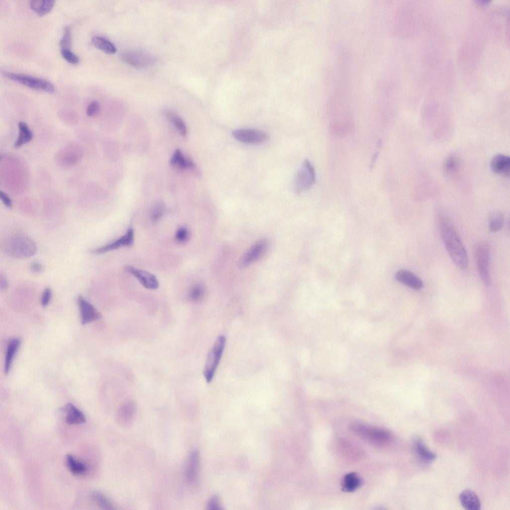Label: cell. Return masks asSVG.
<instances>
[{"label": "cell", "mask_w": 510, "mask_h": 510, "mask_svg": "<svg viewBox=\"0 0 510 510\" xmlns=\"http://www.w3.org/2000/svg\"><path fill=\"white\" fill-rule=\"evenodd\" d=\"M170 165L177 166L181 169H194L195 167L192 161L184 158L180 150H177L173 154L170 160Z\"/></svg>", "instance_id": "cell-27"}, {"label": "cell", "mask_w": 510, "mask_h": 510, "mask_svg": "<svg viewBox=\"0 0 510 510\" xmlns=\"http://www.w3.org/2000/svg\"><path fill=\"white\" fill-rule=\"evenodd\" d=\"M61 54L63 58L70 64L77 65L80 63L79 57L70 50H62Z\"/></svg>", "instance_id": "cell-35"}, {"label": "cell", "mask_w": 510, "mask_h": 510, "mask_svg": "<svg viewBox=\"0 0 510 510\" xmlns=\"http://www.w3.org/2000/svg\"><path fill=\"white\" fill-rule=\"evenodd\" d=\"M125 269L127 272L135 277L145 288L150 290L158 288L159 282L152 274L131 266H126Z\"/></svg>", "instance_id": "cell-12"}, {"label": "cell", "mask_w": 510, "mask_h": 510, "mask_svg": "<svg viewBox=\"0 0 510 510\" xmlns=\"http://www.w3.org/2000/svg\"><path fill=\"white\" fill-rule=\"evenodd\" d=\"M3 76L7 79L19 83L31 89L52 93L55 86L50 82L32 76L4 72Z\"/></svg>", "instance_id": "cell-6"}, {"label": "cell", "mask_w": 510, "mask_h": 510, "mask_svg": "<svg viewBox=\"0 0 510 510\" xmlns=\"http://www.w3.org/2000/svg\"><path fill=\"white\" fill-rule=\"evenodd\" d=\"M439 225L443 244L452 260L458 268H466L468 264V254L455 228L443 214L439 216Z\"/></svg>", "instance_id": "cell-1"}, {"label": "cell", "mask_w": 510, "mask_h": 510, "mask_svg": "<svg viewBox=\"0 0 510 510\" xmlns=\"http://www.w3.org/2000/svg\"><path fill=\"white\" fill-rule=\"evenodd\" d=\"M165 210V206L162 201L157 202L152 208L151 214L152 220L154 222L158 221L162 217Z\"/></svg>", "instance_id": "cell-33"}, {"label": "cell", "mask_w": 510, "mask_h": 510, "mask_svg": "<svg viewBox=\"0 0 510 510\" xmlns=\"http://www.w3.org/2000/svg\"><path fill=\"white\" fill-rule=\"evenodd\" d=\"M414 447L418 457L424 462H430L434 461L436 458V454L430 451L420 438L416 439Z\"/></svg>", "instance_id": "cell-22"}, {"label": "cell", "mask_w": 510, "mask_h": 510, "mask_svg": "<svg viewBox=\"0 0 510 510\" xmlns=\"http://www.w3.org/2000/svg\"><path fill=\"white\" fill-rule=\"evenodd\" d=\"M504 225L503 215L500 212L493 213L490 216L489 222V230L493 233L500 231Z\"/></svg>", "instance_id": "cell-29"}, {"label": "cell", "mask_w": 510, "mask_h": 510, "mask_svg": "<svg viewBox=\"0 0 510 510\" xmlns=\"http://www.w3.org/2000/svg\"><path fill=\"white\" fill-rule=\"evenodd\" d=\"M66 413V422L70 425H80L86 422V418L82 412L73 404L69 403L64 408Z\"/></svg>", "instance_id": "cell-19"}, {"label": "cell", "mask_w": 510, "mask_h": 510, "mask_svg": "<svg viewBox=\"0 0 510 510\" xmlns=\"http://www.w3.org/2000/svg\"><path fill=\"white\" fill-rule=\"evenodd\" d=\"M134 241V232L133 229L130 228L123 236L110 244L96 249L94 252L96 254H103L121 247H131L133 245Z\"/></svg>", "instance_id": "cell-14"}, {"label": "cell", "mask_w": 510, "mask_h": 510, "mask_svg": "<svg viewBox=\"0 0 510 510\" xmlns=\"http://www.w3.org/2000/svg\"><path fill=\"white\" fill-rule=\"evenodd\" d=\"M268 246V242L265 240L255 243L241 259L239 263L240 267L245 268L258 260L265 253Z\"/></svg>", "instance_id": "cell-9"}, {"label": "cell", "mask_w": 510, "mask_h": 510, "mask_svg": "<svg viewBox=\"0 0 510 510\" xmlns=\"http://www.w3.org/2000/svg\"><path fill=\"white\" fill-rule=\"evenodd\" d=\"M475 255L476 266L479 276L484 286L489 287L491 284L489 271L490 257L489 245L486 242L479 244L476 248Z\"/></svg>", "instance_id": "cell-4"}, {"label": "cell", "mask_w": 510, "mask_h": 510, "mask_svg": "<svg viewBox=\"0 0 510 510\" xmlns=\"http://www.w3.org/2000/svg\"><path fill=\"white\" fill-rule=\"evenodd\" d=\"M459 500L463 507L468 510H479L481 503L477 495L472 490H465L459 495Z\"/></svg>", "instance_id": "cell-18"}, {"label": "cell", "mask_w": 510, "mask_h": 510, "mask_svg": "<svg viewBox=\"0 0 510 510\" xmlns=\"http://www.w3.org/2000/svg\"><path fill=\"white\" fill-rule=\"evenodd\" d=\"M458 165L457 159L455 157L450 156L444 162V170L447 173H454L457 171Z\"/></svg>", "instance_id": "cell-32"}, {"label": "cell", "mask_w": 510, "mask_h": 510, "mask_svg": "<svg viewBox=\"0 0 510 510\" xmlns=\"http://www.w3.org/2000/svg\"><path fill=\"white\" fill-rule=\"evenodd\" d=\"M491 169L496 173L509 176L510 171V159L503 155H497L491 160Z\"/></svg>", "instance_id": "cell-17"}, {"label": "cell", "mask_w": 510, "mask_h": 510, "mask_svg": "<svg viewBox=\"0 0 510 510\" xmlns=\"http://www.w3.org/2000/svg\"><path fill=\"white\" fill-rule=\"evenodd\" d=\"M225 344V337H219L208 354L203 374L206 382L208 383L211 382L213 378L224 350Z\"/></svg>", "instance_id": "cell-5"}, {"label": "cell", "mask_w": 510, "mask_h": 510, "mask_svg": "<svg viewBox=\"0 0 510 510\" xmlns=\"http://www.w3.org/2000/svg\"><path fill=\"white\" fill-rule=\"evenodd\" d=\"M351 431L365 441L377 446H385L390 443L392 436L388 430L361 422H353L350 425Z\"/></svg>", "instance_id": "cell-2"}, {"label": "cell", "mask_w": 510, "mask_h": 510, "mask_svg": "<svg viewBox=\"0 0 510 510\" xmlns=\"http://www.w3.org/2000/svg\"><path fill=\"white\" fill-rule=\"evenodd\" d=\"M30 268L32 272L36 273H40L43 271V266L40 263L36 262L32 263Z\"/></svg>", "instance_id": "cell-42"}, {"label": "cell", "mask_w": 510, "mask_h": 510, "mask_svg": "<svg viewBox=\"0 0 510 510\" xmlns=\"http://www.w3.org/2000/svg\"><path fill=\"white\" fill-rule=\"evenodd\" d=\"M316 174L314 166L308 160H305L297 173L295 179L296 192L300 193L310 189L316 183Z\"/></svg>", "instance_id": "cell-7"}, {"label": "cell", "mask_w": 510, "mask_h": 510, "mask_svg": "<svg viewBox=\"0 0 510 510\" xmlns=\"http://www.w3.org/2000/svg\"><path fill=\"white\" fill-rule=\"evenodd\" d=\"M204 295V289L200 285H196L190 289L189 298L192 302H198L200 301Z\"/></svg>", "instance_id": "cell-31"}, {"label": "cell", "mask_w": 510, "mask_h": 510, "mask_svg": "<svg viewBox=\"0 0 510 510\" xmlns=\"http://www.w3.org/2000/svg\"><path fill=\"white\" fill-rule=\"evenodd\" d=\"M66 463L70 471L74 475H84L87 471L86 465L81 462L78 461L72 455L68 454L67 455Z\"/></svg>", "instance_id": "cell-25"}, {"label": "cell", "mask_w": 510, "mask_h": 510, "mask_svg": "<svg viewBox=\"0 0 510 510\" xmlns=\"http://www.w3.org/2000/svg\"><path fill=\"white\" fill-rule=\"evenodd\" d=\"M55 3L53 0H34L30 1V7L40 17H43L52 10Z\"/></svg>", "instance_id": "cell-21"}, {"label": "cell", "mask_w": 510, "mask_h": 510, "mask_svg": "<svg viewBox=\"0 0 510 510\" xmlns=\"http://www.w3.org/2000/svg\"><path fill=\"white\" fill-rule=\"evenodd\" d=\"M233 137L237 141L246 144H260L268 139V136L264 131L251 128L239 129L232 132Z\"/></svg>", "instance_id": "cell-8"}, {"label": "cell", "mask_w": 510, "mask_h": 510, "mask_svg": "<svg viewBox=\"0 0 510 510\" xmlns=\"http://www.w3.org/2000/svg\"><path fill=\"white\" fill-rule=\"evenodd\" d=\"M207 509L209 510H222L218 496L215 495L210 498L207 505Z\"/></svg>", "instance_id": "cell-37"}, {"label": "cell", "mask_w": 510, "mask_h": 510, "mask_svg": "<svg viewBox=\"0 0 510 510\" xmlns=\"http://www.w3.org/2000/svg\"><path fill=\"white\" fill-rule=\"evenodd\" d=\"M121 59L128 65L138 68H143L153 64L154 58L143 52H126L121 55Z\"/></svg>", "instance_id": "cell-10"}, {"label": "cell", "mask_w": 510, "mask_h": 510, "mask_svg": "<svg viewBox=\"0 0 510 510\" xmlns=\"http://www.w3.org/2000/svg\"><path fill=\"white\" fill-rule=\"evenodd\" d=\"M0 197H1L2 202L6 207L8 208L12 207V202L11 199L6 193L2 191L0 192Z\"/></svg>", "instance_id": "cell-40"}, {"label": "cell", "mask_w": 510, "mask_h": 510, "mask_svg": "<svg viewBox=\"0 0 510 510\" xmlns=\"http://www.w3.org/2000/svg\"><path fill=\"white\" fill-rule=\"evenodd\" d=\"M20 344V340L17 338L12 339L8 343L6 350L4 366V371L6 374H8L11 370L13 361L19 350Z\"/></svg>", "instance_id": "cell-20"}, {"label": "cell", "mask_w": 510, "mask_h": 510, "mask_svg": "<svg viewBox=\"0 0 510 510\" xmlns=\"http://www.w3.org/2000/svg\"><path fill=\"white\" fill-rule=\"evenodd\" d=\"M91 42L95 48L107 54H114L117 51L114 45L103 38L94 37L92 38Z\"/></svg>", "instance_id": "cell-26"}, {"label": "cell", "mask_w": 510, "mask_h": 510, "mask_svg": "<svg viewBox=\"0 0 510 510\" xmlns=\"http://www.w3.org/2000/svg\"><path fill=\"white\" fill-rule=\"evenodd\" d=\"M200 465V454L197 449H193L189 455L185 470V476L190 483L196 482Z\"/></svg>", "instance_id": "cell-16"}, {"label": "cell", "mask_w": 510, "mask_h": 510, "mask_svg": "<svg viewBox=\"0 0 510 510\" xmlns=\"http://www.w3.org/2000/svg\"><path fill=\"white\" fill-rule=\"evenodd\" d=\"M100 106L97 101H94L90 103L86 109V114L89 117L96 115L99 113Z\"/></svg>", "instance_id": "cell-38"}, {"label": "cell", "mask_w": 510, "mask_h": 510, "mask_svg": "<svg viewBox=\"0 0 510 510\" xmlns=\"http://www.w3.org/2000/svg\"><path fill=\"white\" fill-rule=\"evenodd\" d=\"M52 297V291L49 288H46L42 296L41 304L43 307H47L51 302Z\"/></svg>", "instance_id": "cell-39"}, {"label": "cell", "mask_w": 510, "mask_h": 510, "mask_svg": "<svg viewBox=\"0 0 510 510\" xmlns=\"http://www.w3.org/2000/svg\"><path fill=\"white\" fill-rule=\"evenodd\" d=\"M164 114L169 121H171V122L174 124V126L176 128L181 135L182 136L186 135V126L184 121L180 117L172 111L169 110H165Z\"/></svg>", "instance_id": "cell-28"}, {"label": "cell", "mask_w": 510, "mask_h": 510, "mask_svg": "<svg viewBox=\"0 0 510 510\" xmlns=\"http://www.w3.org/2000/svg\"><path fill=\"white\" fill-rule=\"evenodd\" d=\"M4 250L9 256L18 259L32 257L37 251L35 241L25 235H16L10 237L4 244Z\"/></svg>", "instance_id": "cell-3"}, {"label": "cell", "mask_w": 510, "mask_h": 510, "mask_svg": "<svg viewBox=\"0 0 510 510\" xmlns=\"http://www.w3.org/2000/svg\"><path fill=\"white\" fill-rule=\"evenodd\" d=\"M18 127L19 134L15 143V147L17 148H20L29 142L33 137L32 132L26 123L20 122L19 123Z\"/></svg>", "instance_id": "cell-24"}, {"label": "cell", "mask_w": 510, "mask_h": 510, "mask_svg": "<svg viewBox=\"0 0 510 510\" xmlns=\"http://www.w3.org/2000/svg\"><path fill=\"white\" fill-rule=\"evenodd\" d=\"M361 479L355 473L346 474L342 481V490L345 492H352L357 490L361 485Z\"/></svg>", "instance_id": "cell-23"}, {"label": "cell", "mask_w": 510, "mask_h": 510, "mask_svg": "<svg viewBox=\"0 0 510 510\" xmlns=\"http://www.w3.org/2000/svg\"><path fill=\"white\" fill-rule=\"evenodd\" d=\"M395 279L399 282L416 291L424 287L423 281L414 273L407 270H400L395 274Z\"/></svg>", "instance_id": "cell-15"}, {"label": "cell", "mask_w": 510, "mask_h": 510, "mask_svg": "<svg viewBox=\"0 0 510 510\" xmlns=\"http://www.w3.org/2000/svg\"><path fill=\"white\" fill-rule=\"evenodd\" d=\"M92 497L99 507L104 510H112L114 508L110 500L101 492L94 491Z\"/></svg>", "instance_id": "cell-30"}, {"label": "cell", "mask_w": 510, "mask_h": 510, "mask_svg": "<svg viewBox=\"0 0 510 510\" xmlns=\"http://www.w3.org/2000/svg\"><path fill=\"white\" fill-rule=\"evenodd\" d=\"M8 286V283L5 276L2 273L0 274V289L1 291H5Z\"/></svg>", "instance_id": "cell-41"}, {"label": "cell", "mask_w": 510, "mask_h": 510, "mask_svg": "<svg viewBox=\"0 0 510 510\" xmlns=\"http://www.w3.org/2000/svg\"><path fill=\"white\" fill-rule=\"evenodd\" d=\"M136 410V405L133 401L124 403L119 409L117 414V420L119 425L124 428L131 426L135 418Z\"/></svg>", "instance_id": "cell-11"}, {"label": "cell", "mask_w": 510, "mask_h": 510, "mask_svg": "<svg viewBox=\"0 0 510 510\" xmlns=\"http://www.w3.org/2000/svg\"><path fill=\"white\" fill-rule=\"evenodd\" d=\"M78 302L83 325L89 324L101 318L100 313L83 296L79 297Z\"/></svg>", "instance_id": "cell-13"}, {"label": "cell", "mask_w": 510, "mask_h": 510, "mask_svg": "<svg viewBox=\"0 0 510 510\" xmlns=\"http://www.w3.org/2000/svg\"><path fill=\"white\" fill-rule=\"evenodd\" d=\"M72 44V34L70 28L66 27L65 29L64 35L61 40L60 45L62 50H70Z\"/></svg>", "instance_id": "cell-34"}, {"label": "cell", "mask_w": 510, "mask_h": 510, "mask_svg": "<svg viewBox=\"0 0 510 510\" xmlns=\"http://www.w3.org/2000/svg\"><path fill=\"white\" fill-rule=\"evenodd\" d=\"M189 232L187 229L184 227L179 228L177 230L175 234V239L176 241L180 243L186 242L189 238Z\"/></svg>", "instance_id": "cell-36"}]
</instances>
